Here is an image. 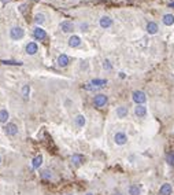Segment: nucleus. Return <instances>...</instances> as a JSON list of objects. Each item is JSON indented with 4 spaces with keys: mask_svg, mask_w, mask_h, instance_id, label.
Returning a JSON list of instances; mask_svg holds the SVG:
<instances>
[{
    "mask_svg": "<svg viewBox=\"0 0 174 195\" xmlns=\"http://www.w3.org/2000/svg\"><path fill=\"white\" fill-rule=\"evenodd\" d=\"M23 36H25V30L19 26H14L10 30V37H11L12 40H21Z\"/></svg>",
    "mask_w": 174,
    "mask_h": 195,
    "instance_id": "obj_1",
    "label": "nucleus"
},
{
    "mask_svg": "<svg viewBox=\"0 0 174 195\" xmlns=\"http://www.w3.org/2000/svg\"><path fill=\"white\" fill-rule=\"evenodd\" d=\"M132 99H133V102H134V103L143 104V103H145L147 96H145V93H144L143 91H134V92L132 93Z\"/></svg>",
    "mask_w": 174,
    "mask_h": 195,
    "instance_id": "obj_2",
    "label": "nucleus"
},
{
    "mask_svg": "<svg viewBox=\"0 0 174 195\" xmlns=\"http://www.w3.org/2000/svg\"><path fill=\"white\" fill-rule=\"evenodd\" d=\"M107 102H108V98L104 95V93H99V95H96L95 96V99H93V104L96 107H103V106H106L107 104Z\"/></svg>",
    "mask_w": 174,
    "mask_h": 195,
    "instance_id": "obj_3",
    "label": "nucleus"
},
{
    "mask_svg": "<svg viewBox=\"0 0 174 195\" xmlns=\"http://www.w3.org/2000/svg\"><path fill=\"white\" fill-rule=\"evenodd\" d=\"M114 142H115L118 146H124V144H126V142H127V136H126V133H124V132H117V133L114 135Z\"/></svg>",
    "mask_w": 174,
    "mask_h": 195,
    "instance_id": "obj_4",
    "label": "nucleus"
},
{
    "mask_svg": "<svg viewBox=\"0 0 174 195\" xmlns=\"http://www.w3.org/2000/svg\"><path fill=\"white\" fill-rule=\"evenodd\" d=\"M4 132H6V135H9V136H15V135L18 133V126L15 125V124L10 122L4 126Z\"/></svg>",
    "mask_w": 174,
    "mask_h": 195,
    "instance_id": "obj_5",
    "label": "nucleus"
},
{
    "mask_svg": "<svg viewBox=\"0 0 174 195\" xmlns=\"http://www.w3.org/2000/svg\"><path fill=\"white\" fill-rule=\"evenodd\" d=\"M33 36H34V38L36 40H44L45 37H47V33H45V30L43 29V27H40V26H37L36 29L33 30Z\"/></svg>",
    "mask_w": 174,
    "mask_h": 195,
    "instance_id": "obj_6",
    "label": "nucleus"
},
{
    "mask_svg": "<svg viewBox=\"0 0 174 195\" xmlns=\"http://www.w3.org/2000/svg\"><path fill=\"white\" fill-rule=\"evenodd\" d=\"M99 25L103 27V29H107V27H110L111 25H113V19H111L110 16L104 15V16H102V18L99 19Z\"/></svg>",
    "mask_w": 174,
    "mask_h": 195,
    "instance_id": "obj_7",
    "label": "nucleus"
},
{
    "mask_svg": "<svg viewBox=\"0 0 174 195\" xmlns=\"http://www.w3.org/2000/svg\"><path fill=\"white\" fill-rule=\"evenodd\" d=\"M134 114L140 118L145 117L147 115V107L144 106V104H137V106L134 107Z\"/></svg>",
    "mask_w": 174,
    "mask_h": 195,
    "instance_id": "obj_8",
    "label": "nucleus"
},
{
    "mask_svg": "<svg viewBox=\"0 0 174 195\" xmlns=\"http://www.w3.org/2000/svg\"><path fill=\"white\" fill-rule=\"evenodd\" d=\"M61 29L63 30L64 33H70L74 30V25L70 21H63V22H61Z\"/></svg>",
    "mask_w": 174,
    "mask_h": 195,
    "instance_id": "obj_9",
    "label": "nucleus"
},
{
    "mask_svg": "<svg viewBox=\"0 0 174 195\" xmlns=\"http://www.w3.org/2000/svg\"><path fill=\"white\" fill-rule=\"evenodd\" d=\"M171 192H173V187H171V184H169V183L162 184V187L159 188L160 195H171Z\"/></svg>",
    "mask_w": 174,
    "mask_h": 195,
    "instance_id": "obj_10",
    "label": "nucleus"
},
{
    "mask_svg": "<svg viewBox=\"0 0 174 195\" xmlns=\"http://www.w3.org/2000/svg\"><path fill=\"white\" fill-rule=\"evenodd\" d=\"M158 30H159V26H158L156 22L151 21V22H148V23H147V32H148L149 34H156Z\"/></svg>",
    "mask_w": 174,
    "mask_h": 195,
    "instance_id": "obj_11",
    "label": "nucleus"
},
{
    "mask_svg": "<svg viewBox=\"0 0 174 195\" xmlns=\"http://www.w3.org/2000/svg\"><path fill=\"white\" fill-rule=\"evenodd\" d=\"M162 22L166 26H171V25H174V15L173 14H165L162 16Z\"/></svg>",
    "mask_w": 174,
    "mask_h": 195,
    "instance_id": "obj_12",
    "label": "nucleus"
},
{
    "mask_svg": "<svg viewBox=\"0 0 174 195\" xmlns=\"http://www.w3.org/2000/svg\"><path fill=\"white\" fill-rule=\"evenodd\" d=\"M39 51V45H37L36 43H28V45H26V52H28L29 55H34L36 52Z\"/></svg>",
    "mask_w": 174,
    "mask_h": 195,
    "instance_id": "obj_13",
    "label": "nucleus"
},
{
    "mask_svg": "<svg viewBox=\"0 0 174 195\" xmlns=\"http://www.w3.org/2000/svg\"><path fill=\"white\" fill-rule=\"evenodd\" d=\"M58 65L61 66V67H66V66L69 65V56L64 55V54L59 55L58 56Z\"/></svg>",
    "mask_w": 174,
    "mask_h": 195,
    "instance_id": "obj_14",
    "label": "nucleus"
},
{
    "mask_svg": "<svg viewBox=\"0 0 174 195\" xmlns=\"http://www.w3.org/2000/svg\"><path fill=\"white\" fill-rule=\"evenodd\" d=\"M84 161H85V158H84V155H81V154H74V155L71 157V162L75 165V166L84 164Z\"/></svg>",
    "mask_w": 174,
    "mask_h": 195,
    "instance_id": "obj_15",
    "label": "nucleus"
},
{
    "mask_svg": "<svg viewBox=\"0 0 174 195\" xmlns=\"http://www.w3.org/2000/svg\"><path fill=\"white\" fill-rule=\"evenodd\" d=\"M107 84V80H103V78H95L91 81V85H93V88H102Z\"/></svg>",
    "mask_w": 174,
    "mask_h": 195,
    "instance_id": "obj_16",
    "label": "nucleus"
},
{
    "mask_svg": "<svg viewBox=\"0 0 174 195\" xmlns=\"http://www.w3.org/2000/svg\"><path fill=\"white\" fill-rule=\"evenodd\" d=\"M81 44V38L78 37V36H71V37L69 38V45L73 47V48H75V47H78Z\"/></svg>",
    "mask_w": 174,
    "mask_h": 195,
    "instance_id": "obj_17",
    "label": "nucleus"
},
{
    "mask_svg": "<svg viewBox=\"0 0 174 195\" xmlns=\"http://www.w3.org/2000/svg\"><path fill=\"white\" fill-rule=\"evenodd\" d=\"M43 164V155H37L33 158V161H32V168L33 169H39L40 166H41Z\"/></svg>",
    "mask_w": 174,
    "mask_h": 195,
    "instance_id": "obj_18",
    "label": "nucleus"
},
{
    "mask_svg": "<svg viewBox=\"0 0 174 195\" xmlns=\"http://www.w3.org/2000/svg\"><path fill=\"white\" fill-rule=\"evenodd\" d=\"M129 194L130 195H140L141 194V187L138 184H132L129 187Z\"/></svg>",
    "mask_w": 174,
    "mask_h": 195,
    "instance_id": "obj_19",
    "label": "nucleus"
},
{
    "mask_svg": "<svg viewBox=\"0 0 174 195\" xmlns=\"http://www.w3.org/2000/svg\"><path fill=\"white\" fill-rule=\"evenodd\" d=\"M74 122H75V125H77L78 128H82V126L85 125L86 121H85V117H84L82 114H78L77 117L74 118Z\"/></svg>",
    "mask_w": 174,
    "mask_h": 195,
    "instance_id": "obj_20",
    "label": "nucleus"
},
{
    "mask_svg": "<svg viewBox=\"0 0 174 195\" xmlns=\"http://www.w3.org/2000/svg\"><path fill=\"white\" fill-rule=\"evenodd\" d=\"M117 115H118L119 118H125V117L127 115V107L119 106L118 109H117Z\"/></svg>",
    "mask_w": 174,
    "mask_h": 195,
    "instance_id": "obj_21",
    "label": "nucleus"
},
{
    "mask_svg": "<svg viewBox=\"0 0 174 195\" xmlns=\"http://www.w3.org/2000/svg\"><path fill=\"white\" fill-rule=\"evenodd\" d=\"M9 118H10V114H9V111L7 110H0V122L2 124H4V122H7L9 121Z\"/></svg>",
    "mask_w": 174,
    "mask_h": 195,
    "instance_id": "obj_22",
    "label": "nucleus"
},
{
    "mask_svg": "<svg viewBox=\"0 0 174 195\" xmlns=\"http://www.w3.org/2000/svg\"><path fill=\"white\" fill-rule=\"evenodd\" d=\"M34 22H36L37 25H43L45 22V15L44 14H36V15H34Z\"/></svg>",
    "mask_w": 174,
    "mask_h": 195,
    "instance_id": "obj_23",
    "label": "nucleus"
},
{
    "mask_svg": "<svg viewBox=\"0 0 174 195\" xmlns=\"http://www.w3.org/2000/svg\"><path fill=\"white\" fill-rule=\"evenodd\" d=\"M166 162L170 166H174V153H167L166 154Z\"/></svg>",
    "mask_w": 174,
    "mask_h": 195,
    "instance_id": "obj_24",
    "label": "nucleus"
},
{
    "mask_svg": "<svg viewBox=\"0 0 174 195\" xmlns=\"http://www.w3.org/2000/svg\"><path fill=\"white\" fill-rule=\"evenodd\" d=\"M29 92H30V87H29V85H23L22 87V95H23L25 99L29 98Z\"/></svg>",
    "mask_w": 174,
    "mask_h": 195,
    "instance_id": "obj_25",
    "label": "nucleus"
},
{
    "mask_svg": "<svg viewBox=\"0 0 174 195\" xmlns=\"http://www.w3.org/2000/svg\"><path fill=\"white\" fill-rule=\"evenodd\" d=\"M2 63H4V65H18V66L22 65V62H17V60H2Z\"/></svg>",
    "mask_w": 174,
    "mask_h": 195,
    "instance_id": "obj_26",
    "label": "nucleus"
},
{
    "mask_svg": "<svg viewBox=\"0 0 174 195\" xmlns=\"http://www.w3.org/2000/svg\"><path fill=\"white\" fill-rule=\"evenodd\" d=\"M41 177L43 179H51L52 177V173H51L50 170H44V172L41 173Z\"/></svg>",
    "mask_w": 174,
    "mask_h": 195,
    "instance_id": "obj_27",
    "label": "nucleus"
},
{
    "mask_svg": "<svg viewBox=\"0 0 174 195\" xmlns=\"http://www.w3.org/2000/svg\"><path fill=\"white\" fill-rule=\"evenodd\" d=\"M104 69H107V70H110V69H113V65L110 63V60H104Z\"/></svg>",
    "mask_w": 174,
    "mask_h": 195,
    "instance_id": "obj_28",
    "label": "nucleus"
},
{
    "mask_svg": "<svg viewBox=\"0 0 174 195\" xmlns=\"http://www.w3.org/2000/svg\"><path fill=\"white\" fill-rule=\"evenodd\" d=\"M119 77H121V78H125V73H122V71H121V73H119Z\"/></svg>",
    "mask_w": 174,
    "mask_h": 195,
    "instance_id": "obj_29",
    "label": "nucleus"
},
{
    "mask_svg": "<svg viewBox=\"0 0 174 195\" xmlns=\"http://www.w3.org/2000/svg\"><path fill=\"white\" fill-rule=\"evenodd\" d=\"M113 195H122V194H121V192H114Z\"/></svg>",
    "mask_w": 174,
    "mask_h": 195,
    "instance_id": "obj_30",
    "label": "nucleus"
},
{
    "mask_svg": "<svg viewBox=\"0 0 174 195\" xmlns=\"http://www.w3.org/2000/svg\"><path fill=\"white\" fill-rule=\"evenodd\" d=\"M173 5H174V2H173V3H170V7H173Z\"/></svg>",
    "mask_w": 174,
    "mask_h": 195,
    "instance_id": "obj_31",
    "label": "nucleus"
},
{
    "mask_svg": "<svg viewBox=\"0 0 174 195\" xmlns=\"http://www.w3.org/2000/svg\"><path fill=\"white\" fill-rule=\"evenodd\" d=\"M85 195H93V194H91V192H89V194H85Z\"/></svg>",
    "mask_w": 174,
    "mask_h": 195,
    "instance_id": "obj_32",
    "label": "nucleus"
},
{
    "mask_svg": "<svg viewBox=\"0 0 174 195\" xmlns=\"http://www.w3.org/2000/svg\"><path fill=\"white\" fill-rule=\"evenodd\" d=\"M0 162H2V158H0Z\"/></svg>",
    "mask_w": 174,
    "mask_h": 195,
    "instance_id": "obj_33",
    "label": "nucleus"
}]
</instances>
